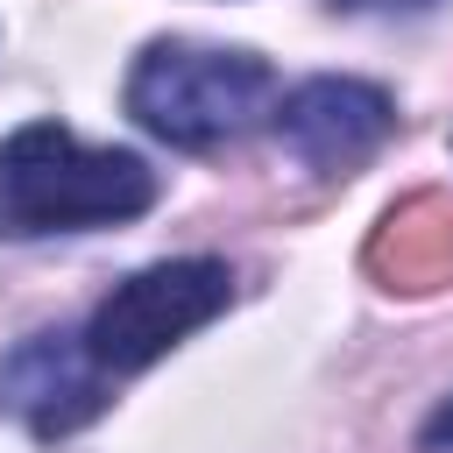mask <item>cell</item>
Masks as SVG:
<instances>
[{
	"label": "cell",
	"mask_w": 453,
	"mask_h": 453,
	"mask_svg": "<svg viewBox=\"0 0 453 453\" xmlns=\"http://www.w3.org/2000/svg\"><path fill=\"white\" fill-rule=\"evenodd\" d=\"M127 113L170 149H219L276 113V71L255 50L149 42L127 71Z\"/></svg>",
	"instance_id": "obj_2"
},
{
	"label": "cell",
	"mask_w": 453,
	"mask_h": 453,
	"mask_svg": "<svg viewBox=\"0 0 453 453\" xmlns=\"http://www.w3.org/2000/svg\"><path fill=\"white\" fill-rule=\"evenodd\" d=\"M368 269H375L389 290H439V283H453V198H446V191L403 198V205L375 226Z\"/></svg>",
	"instance_id": "obj_6"
},
{
	"label": "cell",
	"mask_w": 453,
	"mask_h": 453,
	"mask_svg": "<svg viewBox=\"0 0 453 453\" xmlns=\"http://www.w3.org/2000/svg\"><path fill=\"white\" fill-rule=\"evenodd\" d=\"M276 134H283V149H290L304 170L347 177L354 163H368V156L396 134V106H389V92L368 85V78H304L297 92H283Z\"/></svg>",
	"instance_id": "obj_4"
},
{
	"label": "cell",
	"mask_w": 453,
	"mask_h": 453,
	"mask_svg": "<svg viewBox=\"0 0 453 453\" xmlns=\"http://www.w3.org/2000/svg\"><path fill=\"white\" fill-rule=\"evenodd\" d=\"M156 205V170L134 149H85L57 120H28L0 142V234H85Z\"/></svg>",
	"instance_id": "obj_1"
},
{
	"label": "cell",
	"mask_w": 453,
	"mask_h": 453,
	"mask_svg": "<svg viewBox=\"0 0 453 453\" xmlns=\"http://www.w3.org/2000/svg\"><path fill=\"white\" fill-rule=\"evenodd\" d=\"M333 7H347V14H418L432 0H333Z\"/></svg>",
	"instance_id": "obj_8"
},
{
	"label": "cell",
	"mask_w": 453,
	"mask_h": 453,
	"mask_svg": "<svg viewBox=\"0 0 453 453\" xmlns=\"http://www.w3.org/2000/svg\"><path fill=\"white\" fill-rule=\"evenodd\" d=\"M418 453H453V396L418 425Z\"/></svg>",
	"instance_id": "obj_7"
},
{
	"label": "cell",
	"mask_w": 453,
	"mask_h": 453,
	"mask_svg": "<svg viewBox=\"0 0 453 453\" xmlns=\"http://www.w3.org/2000/svg\"><path fill=\"white\" fill-rule=\"evenodd\" d=\"M234 297L226 262L212 255H177V262H149L127 283H113L99 297V311L85 319V354L99 375H142L149 361H163L177 340H191L198 326H212Z\"/></svg>",
	"instance_id": "obj_3"
},
{
	"label": "cell",
	"mask_w": 453,
	"mask_h": 453,
	"mask_svg": "<svg viewBox=\"0 0 453 453\" xmlns=\"http://www.w3.org/2000/svg\"><path fill=\"white\" fill-rule=\"evenodd\" d=\"M0 403L35 439H64L106 411V375L92 368L78 333H35L0 361Z\"/></svg>",
	"instance_id": "obj_5"
}]
</instances>
